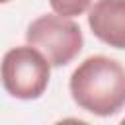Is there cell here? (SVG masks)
I'll list each match as a JSON object with an SVG mask.
<instances>
[{
    "instance_id": "cell-1",
    "label": "cell",
    "mask_w": 125,
    "mask_h": 125,
    "mask_svg": "<svg viewBox=\"0 0 125 125\" xmlns=\"http://www.w3.org/2000/svg\"><path fill=\"white\" fill-rule=\"evenodd\" d=\"M70 96L78 107L100 117L121 111L125 104V68L117 59L94 55L70 74Z\"/></svg>"
},
{
    "instance_id": "cell-4",
    "label": "cell",
    "mask_w": 125,
    "mask_h": 125,
    "mask_svg": "<svg viewBox=\"0 0 125 125\" xmlns=\"http://www.w3.org/2000/svg\"><path fill=\"white\" fill-rule=\"evenodd\" d=\"M92 33L109 47H125V0H98L88 10Z\"/></svg>"
},
{
    "instance_id": "cell-5",
    "label": "cell",
    "mask_w": 125,
    "mask_h": 125,
    "mask_svg": "<svg viewBox=\"0 0 125 125\" xmlns=\"http://www.w3.org/2000/svg\"><path fill=\"white\" fill-rule=\"evenodd\" d=\"M53 12L57 16H62V18H76L80 14H84L92 0H49Z\"/></svg>"
},
{
    "instance_id": "cell-2",
    "label": "cell",
    "mask_w": 125,
    "mask_h": 125,
    "mask_svg": "<svg viewBox=\"0 0 125 125\" xmlns=\"http://www.w3.org/2000/svg\"><path fill=\"white\" fill-rule=\"evenodd\" d=\"M51 64L31 45L10 49L0 62V80L4 90L18 100H37L47 90Z\"/></svg>"
},
{
    "instance_id": "cell-3",
    "label": "cell",
    "mask_w": 125,
    "mask_h": 125,
    "mask_svg": "<svg viewBox=\"0 0 125 125\" xmlns=\"http://www.w3.org/2000/svg\"><path fill=\"white\" fill-rule=\"evenodd\" d=\"M25 41L37 49L51 66L68 64L84 45L82 29L70 18L57 14H45L27 25Z\"/></svg>"
},
{
    "instance_id": "cell-6",
    "label": "cell",
    "mask_w": 125,
    "mask_h": 125,
    "mask_svg": "<svg viewBox=\"0 0 125 125\" xmlns=\"http://www.w3.org/2000/svg\"><path fill=\"white\" fill-rule=\"evenodd\" d=\"M6 2H10V0H0V4H6Z\"/></svg>"
}]
</instances>
